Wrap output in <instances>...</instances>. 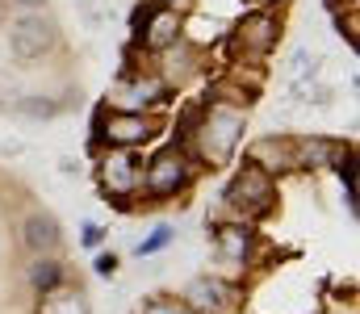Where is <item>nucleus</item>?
I'll return each instance as SVG.
<instances>
[{
  "label": "nucleus",
  "instance_id": "nucleus-1",
  "mask_svg": "<svg viewBox=\"0 0 360 314\" xmlns=\"http://www.w3.org/2000/svg\"><path fill=\"white\" fill-rule=\"evenodd\" d=\"M239 143H243V109L205 105V109H197V113L184 117L180 147L193 155V164L222 168V164H231V155L239 151Z\"/></svg>",
  "mask_w": 360,
  "mask_h": 314
},
{
  "label": "nucleus",
  "instance_id": "nucleus-2",
  "mask_svg": "<svg viewBox=\"0 0 360 314\" xmlns=\"http://www.w3.org/2000/svg\"><path fill=\"white\" fill-rule=\"evenodd\" d=\"M222 206L235 214V222H260V218L272 214V206H276V181H272L269 172L243 164V168L235 172V181L226 185Z\"/></svg>",
  "mask_w": 360,
  "mask_h": 314
},
{
  "label": "nucleus",
  "instance_id": "nucleus-3",
  "mask_svg": "<svg viewBox=\"0 0 360 314\" xmlns=\"http://www.w3.org/2000/svg\"><path fill=\"white\" fill-rule=\"evenodd\" d=\"M193 155L172 143V147H164V151H155L147 164H143V193H147V206L151 202H168V197H176L188 189V181H193Z\"/></svg>",
  "mask_w": 360,
  "mask_h": 314
},
{
  "label": "nucleus",
  "instance_id": "nucleus-4",
  "mask_svg": "<svg viewBox=\"0 0 360 314\" xmlns=\"http://www.w3.org/2000/svg\"><path fill=\"white\" fill-rule=\"evenodd\" d=\"M276 38H281V17H276L272 8H252V13H243V17L231 25L226 46H231L235 63H243V59H248V63H260V59L272 55Z\"/></svg>",
  "mask_w": 360,
  "mask_h": 314
},
{
  "label": "nucleus",
  "instance_id": "nucleus-5",
  "mask_svg": "<svg viewBox=\"0 0 360 314\" xmlns=\"http://www.w3.org/2000/svg\"><path fill=\"white\" fill-rule=\"evenodd\" d=\"M96 143L105 147H122V151H139L143 143H151L160 134V122L151 113H117V109H101L96 122Z\"/></svg>",
  "mask_w": 360,
  "mask_h": 314
},
{
  "label": "nucleus",
  "instance_id": "nucleus-6",
  "mask_svg": "<svg viewBox=\"0 0 360 314\" xmlns=\"http://www.w3.org/2000/svg\"><path fill=\"white\" fill-rule=\"evenodd\" d=\"M130 30H134V42H139L143 51L160 55V51H168L172 42L184 38V17H180V8H164V4H151V0H147V4L134 8Z\"/></svg>",
  "mask_w": 360,
  "mask_h": 314
},
{
  "label": "nucleus",
  "instance_id": "nucleus-7",
  "mask_svg": "<svg viewBox=\"0 0 360 314\" xmlns=\"http://www.w3.org/2000/svg\"><path fill=\"white\" fill-rule=\"evenodd\" d=\"M101 189L109 202L126 206L143 193V159L134 151H122V147H109L101 155Z\"/></svg>",
  "mask_w": 360,
  "mask_h": 314
},
{
  "label": "nucleus",
  "instance_id": "nucleus-8",
  "mask_svg": "<svg viewBox=\"0 0 360 314\" xmlns=\"http://www.w3.org/2000/svg\"><path fill=\"white\" fill-rule=\"evenodd\" d=\"M164 101H168V84L151 72H126L117 80V89L109 93V109H117V113H147Z\"/></svg>",
  "mask_w": 360,
  "mask_h": 314
},
{
  "label": "nucleus",
  "instance_id": "nucleus-9",
  "mask_svg": "<svg viewBox=\"0 0 360 314\" xmlns=\"http://www.w3.org/2000/svg\"><path fill=\"white\" fill-rule=\"evenodd\" d=\"M8 46L17 59H42L59 46V25L42 13H25L8 25Z\"/></svg>",
  "mask_w": 360,
  "mask_h": 314
},
{
  "label": "nucleus",
  "instance_id": "nucleus-10",
  "mask_svg": "<svg viewBox=\"0 0 360 314\" xmlns=\"http://www.w3.org/2000/svg\"><path fill=\"white\" fill-rule=\"evenodd\" d=\"M180 302L193 314H231L239 306V285L222 277H193L180 294Z\"/></svg>",
  "mask_w": 360,
  "mask_h": 314
},
{
  "label": "nucleus",
  "instance_id": "nucleus-11",
  "mask_svg": "<svg viewBox=\"0 0 360 314\" xmlns=\"http://www.w3.org/2000/svg\"><path fill=\"white\" fill-rule=\"evenodd\" d=\"M256 230H252V222H218L214 226V251H218V260L222 264H231V268H248L252 260H256Z\"/></svg>",
  "mask_w": 360,
  "mask_h": 314
},
{
  "label": "nucleus",
  "instance_id": "nucleus-12",
  "mask_svg": "<svg viewBox=\"0 0 360 314\" xmlns=\"http://www.w3.org/2000/svg\"><path fill=\"white\" fill-rule=\"evenodd\" d=\"M248 164H252V168H260V172H269L272 181H276L281 172H293V168H297V155H293V138H285V134L256 138V143L248 147Z\"/></svg>",
  "mask_w": 360,
  "mask_h": 314
},
{
  "label": "nucleus",
  "instance_id": "nucleus-13",
  "mask_svg": "<svg viewBox=\"0 0 360 314\" xmlns=\"http://www.w3.org/2000/svg\"><path fill=\"white\" fill-rule=\"evenodd\" d=\"M352 147L340 143V138H323V134H310V138H293V155H297V168L314 172V168H335Z\"/></svg>",
  "mask_w": 360,
  "mask_h": 314
},
{
  "label": "nucleus",
  "instance_id": "nucleus-14",
  "mask_svg": "<svg viewBox=\"0 0 360 314\" xmlns=\"http://www.w3.org/2000/svg\"><path fill=\"white\" fill-rule=\"evenodd\" d=\"M21 243H25L34 256H55L59 243H63V230H59V222H55L46 209H34V214L25 218V226H21Z\"/></svg>",
  "mask_w": 360,
  "mask_h": 314
},
{
  "label": "nucleus",
  "instance_id": "nucleus-15",
  "mask_svg": "<svg viewBox=\"0 0 360 314\" xmlns=\"http://www.w3.org/2000/svg\"><path fill=\"white\" fill-rule=\"evenodd\" d=\"M38 298H42V302H38V314H92L84 289H80V285H72V281H63L59 289L38 294Z\"/></svg>",
  "mask_w": 360,
  "mask_h": 314
},
{
  "label": "nucleus",
  "instance_id": "nucleus-16",
  "mask_svg": "<svg viewBox=\"0 0 360 314\" xmlns=\"http://www.w3.org/2000/svg\"><path fill=\"white\" fill-rule=\"evenodd\" d=\"M160 67H164V76H160V80H164L168 89H172L176 80H184V76L197 67V51L188 46V38H180V42H172L168 51H160Z\"/></svg>",
  "mask_w": 360,
  "mask_h": 314
},
{
  "label": "nucleus",
  "instance_id": "nucleus-17",
  "mask_svg": "<svg viewBox=\"0 0 360 314\" xmlns=\"http://www.w3.org/2000/svg\"><path fill=\"white\" fill-rule=\"evenodd\" d=\"M68 281V264L59 260V256H34V264H30V285H34V294H51V289H59Z\"/></svg>",
  "mask_w": 360,
  "mask_h": 314
},
{
  "label": "nucleus",
  "instance_id": "nucleus-18",
  "mask_svg": "<svg viewBox=\"0 0 360 314\" xmlns=\"http://www.w3.org/2000/svg\"><path fill=\"white\" fill-rule=\"evenodd\" d=\"M172 239H176V230H172L168 222H160V226H155V230H151V235H147V239L134 247V256H139V260H143V256H155V251H164Z\"/></svg>",
  "mask_w": 360,
  "mask_h": 314
},
{
  "label": "nucleus",
  "instance_id": "nucleus-19",
  "mask_svg": "<svg viewBox=\"0 0 360 314\" xmlns=\"http://www.w3.org/2000/svg\"><path fill=\"white\" fill-rule=\"evenodd\" d=\"M335 172H340V181H344V206L356 209V155L348 151V155L335 164Z\"/></svg>",
  "mask_w": 360,
  "mask_h": 314
},
{
  "label": "nucleus",
  "instance_id": "nucleus-20",
  "mask_svg": "<svg viewBox=\"0 0 360 314\" xmlns=\"http://www.w3.org/2000/svg\"><path fill=\"white\" fill-rule=\"evenodd\" d=\"M21 113L34 117V122H46V117L59 113V105L51 101V97H21Z\"/></svg>",
  "mask_w": 360,
  "mask_h": 314
},
{
  "label": "nucleus",
  "instance_id": "nucleus-21",
  "mask_svg": "<svg viewBox=\"0 0 360 314\" xmlns=\"http://www.w3.org/2000/svg\"><path fill=\"white\" fill-rule=\"evenodd\" d=\"M139 314H193V310L184 302H176V298H147L139 306Z\"/></svg>",
  "mask_w": 360,
  "mask_h": 314
},
{
  "label": "nucleus",
  "instance_id": "nucleus-22",
  "mask_svg": "<svg viewBox=\"0 0 360 314\" xmlns=\"http://www.w3.org/2000/svg\"><path fill=\"white\" fill-rule=\"evenodd\" d=\"M117 251H105V256H96V277H113L117 273Z\"/></svg>",
  "mask_w": 360,
  "mask_h": 314
},
{
  "label": "nucleus",
  "instance_id": "nucleus-23",
  "mask_svg": "<svg viewBox=\"0 0 360 314\" xmlns=\"http://www.w3.org/2000/svg\"><path fill=\"white\" fill-rule=\"evenodd\" d=\"M80 239H84V247H96V243L105 239V230H101L96 222H84V235H80Z\"/></svg>",
  "mask_w": 360,
  "mask_h": 314
},
{
  "label": "nucleus",
  "instance_id": "nucleus-24",
  "mask_svg": "<svg viewBox=\"0 0 360 314\" xmlns=\"http://www.w3.org/2000/svg\"><path fill=\"white\" fill-rule=\"evenodd\" d=\"M13 4H17V8H30V13H34V8H42L46 0H13Z\"/></svg>",
  "mask_w": 360,
  "mask_h": 314
},
{
  "label": "nucleus",
  "instance_id": "nucleus-25",
  "mask_svg": "<svg viewBox=\"0 0 360 314\" xmlns=\"http://www.w3.org/2000/svg\"><path fill=\"white\" fill-rule=\"evenodd\" d=\"M151 4H164V8H184L188 0H151Z\"/></svg>",
  "mask_w": 360,
  "mask_h": 314
},
{
  "label": "nucleus",
  "instance_id": "nucleus-26",
  "mask_svg": "<svg viewBox=\"0 0 360 314\" xmlns=\"http://www.w3.org/2000/svg\"><path fill=\"white\" fill-rule=\"evenodd\" d=\"M256 8H272V4H281V0H252Z\"/></svg>",
  "mask_w": 360,
  "mask_h": 314
}]
</instances>
